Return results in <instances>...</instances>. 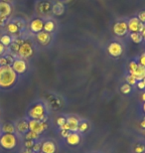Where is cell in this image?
Segmentation results:
<instances>
[{"instance_id": "f35d334b", "label": "cell", "mask_w": 145, "mask_h": 153, "mask_svg": "<svg viewBox=\"0 0 145 153\" xmlns=\"http://www.w3.org/2000/svg\"><path fill=\"white\" fill-rule=\"evenodd\" d=\"M71 132V131L69 130H66V129H60V134H61V136L63 137V138L65 139L66 137L69 135V133Z\"/></svg>"}, {"instance_id": "f6af8a7d", "label": "cell", "mask_w": 145, "mask_h": 153, "mask_svg": "<svg viewBox=\"0 0 145 153\" xmlns=\"http://www.w3.org/2000/svg\"><path fill=\"white\" fill-rule=\"evenodd\" d=\"M141 35H142L143 38H145V25H144V28L142 30V32H141Z\"/></svg>"}, {"instance_id": "5b68a950", "label": "cell", "mask_w": 145, "mask_h": 153, "mask_svg": "<svg viewBox=\"0 0 145 153\" xmlns=\"http://www.w3.org/2000/svg\"><path fill=\"white\" fill-rule=\"evenodd\" d=\"M54 2L52 0H37L35 3V13L42 19H48L53 16L52 14V8H53Z\"/></svg>"}, {"instance_id": "ee69618b", "label": "cell", "mask_w": 145, "mask_h": 153, "mask_svg": "<svg viewBox=\"0 0 145 153\" xmlns=\"http://www.w3.org/2000/svg\"><path fill=\"white\" fill-rule=\"evenodd\" d=\"M140 99H141V100H142V102H145V91H143V93L141 94Z\"/></svg>"}, {"instance_id": "b9f144b4", "label": "cell", "mask_w": 145, "mask_h": 153, "mask_svg": "<svg viewBox=\"0 0 145 153\" xmlns=\"http://www.w3.org/2000/svg\"><path fill=\"white\" fill-rule=\"evenodd\" d=\"M140 126L142 127V129L145 128V116L142 118V120H141V122H140Z\"/></svg>"}, {"instance_id": "836d02e7", "label": "cell", "mask_w": 145, "mask_h": 153, "mask_svg": "<svg viewBox=\"0 0 145 153\" xmlns=\"http://www.w3.org/2000/svg\"><path fill=\"white\" fill-rule=\"evenodd\" d=\"M135 60H136V62L139 64V65L145 67V52H143L142 54H140L139 56L135 58Z\"/></svg>"}, {"instance_id": "3957f363", "label": "cell", "mask_w": 145, "mask_h": 153, "mask_svg": "<svg viewBox=\"0 0 145 153\" xmlns=\"http://www.w3.org/2000/svg\"><path fill=\"white\" fill-rule=\"evenodd\" d=\"M5 32L13 37H23V33L26 29V22L22 18H10L4 26Z\"/></svg>"}, {"instance_id": "ab89813d", "label": "cell", "mask_w": 145, "mask_h": 153, "mask_svg": "<svg viewBox=\"0 0 145 153\" xmlns=\"http://www.w3.org/2000/svg\"><path fill=\"white\" fill-rule=\"evenodd\" d=\"M136 87L138 88V90H141V91H144L145 90V85L142 81H138L137 84H136Z\"/></svg>"}, {"instance_id": "4fadbf2b", "label": "cell", "mask_w": 145, "mask_h": 153, "mask_svg": "<svg viewBox=\"0 0 145 153\" xmlns=\"http://www.w3.org/2000/svg\"><path fill=\"white\" fill-rule=\"evenodd\" d=\"M67 117V122L64 126H62L60 129H66L69 131H78V127H79V123L81 121L82 118L78 117L77 115H66Z\"/></svg>"}, {"instance_id": "d6986e66", "label": "cell", "mask_w": 145, "mask_h": 153, "mask_svg": "<svg viewBox=\"0 0 145 153\" xmlns=\"http://www.w3.org/2000/svg\"><path fill=\"white\" fill-rule=\"evenodd\" d=\"M12 12H13V7L12 4L8 2H4L0 0V16L10 18Z\"/></svg>"}, {"instance_id": "7dc6e473", "label": "cell", "mask_w": 145, "mask_h": 153, "mask_svg": "<svg viewBox=\"0 0 145 153\" xmlns=\"http://www.w3.org/2000/svg\"><path fill=\"white\" fill-rule=\"evenodd\" d=\"M142 133H143V135L145 136V128H143V129H142Z\"/></svg>"}, {"instance_id": "6da1fadb", "label": "cell", "mask_w": 145, "mask_h": 153, "mask_svg": "<svg viewBox=\"0 0 145 153\" xmlns=\"http://www.w3.org/2000/svg\"><path fill=\"white\" fill-rule=\"evenodd\" d=\"M50 108L44 100H36L30 103L26 111V117L28 119L48 121Z\"/></svg>"}, {"instance_id": "e575fe53", "label": "cell", "mask_w": 145, "mask_h": 153, "mask_svg": "<svg viewBox=\"0 0 145 153\" xmlns=\"http://www.w3.org/2000/svg\"><path fill=\"white\" fill-rule=\"evenodd\" d=\"M41 144H42V140H37V141L35 142V144H34L33 146V148H32V150L34 152H39V151H41Z\"/></svg>"}, {"instance_id": "9a60e30c", "label": "cell", "mask_w": 145, "mask_h": 153, "mask_svg": "<svg viewBox=\"0 0 145 153\" xmlns=\"http://www.w3.org/2000/svg\"><path fill=\"white\" fill-rule=\"evenodd\" d=\"M44 22H45V20L38 17V16L32 18V19L30 20L29 24H28L29 31L34 35L43 31V28H44Z\"/></svg>"}, {"instance_id": "ffe728a7", "label": "cell", "mask_w": 145, "mask_h": 153, "mask_svg": "<svg viewBox=\"0 0 145 153\" xmlns=\"http://www.w3.org/2000/svg\"><path fill=\"white\" fill-rule=\"evenodd\" d=\"M58 28V23L56 22V20L53 19V18H48V19L45 20L44 22V28H43V31L50 33V34H54L56 32V30Z\"/></svg>"}, {"instance_id": "52a82bcc", "label": "cell", "mask_w": 145, "mask_h": 153, "mask_svg": "<svg viewBox=\"0 0 145 153\" xmlns=\"http://www.w3.org/2000/svg\"><path fill=\"white\" fill-rule=\"evenodd\" d=\"M13 122L15 126V134L20 140H22L24 135L29 131V119L24 116V117L17 118Z\"/></svg>"}, {"instance_id": "83f0119b", "label": "cell", "mask_w": 145, "mask_h": 153, "mask_svg": "<svg viewBox=\"0 0 145 153\" xmlns=\"http://www.w3.org/2000/svg\"><path fill=\"white\" fill-rule=\"evenodd\" d=\"M132 150L133 153H143L145 152V143L142 141L135 142L133 146H132Z\"/></svg>"}, {"instance_id": "7bdbcfd3", "label": "cell", "mask_w": 145, "mask_h": 153, "mask_svg": "<svg viewBox=\"0 0 145 153\" xmlns=\"http://www.w3.org/2000/svg\"><path fill=\"white\" fill-rule=\"evenodd\" d=\"M141 111L145 114V102H143L142 105H141Z\"/></svg>"}, {"instance_id": "60d3db41", "label": "cell", "mask_w": 145, "mask_h": 153, "mask_svg": "<svg viewBox=\"0 0 145 153\" xmlns=\"http://www.w3.org/2000/svg\"><path fill=\"white\" fill-rule=\"evenodd\" d=\"M20 153H35L32 149H29V148H22L21 149V152Z\"/></svg>"}, {"instance_id": "44dd1931", "label": "cell", "mask_w": 145, "mask_h": 153, "mask_svg": "<svg viewBox=\"0 0 145 153\" xmlns=\"http://www.w3.org/2000/svg\"><path fill=\"white\" fill-rule=\"evenodd\" d=\"M128 74L133 76L137 81H142V79L145 78V67L137 64V66L135 67L130 73H128Z\"/></svg>"}, {"instance_id": "8992f818", "label": "cell", "mask_w": 145, "mask_h": 153, "mask_svg": "<svg viewBox=\"0 0 145 153\" xmlns=\"http://www.w3.org/2000/svg\"><path fill=\"white\" fill-rule=\"evenodd\" d=\"M19 138L16 136V134L11 133H1L0 135V149L5 151L14 150L17 147Z\"/></svg>"}, {"instance_id": "484cf974", "label": "cell", "mask_w": 145, "mask_h": 153, "mask_svg": "<svg viewBox=\"0 0 145 153\" xmlns=\"http://www.w3.org/2000/svg\"><path fill=\"white\" fill-rule=\"evenodd\" d=\"M14 38L15 37H13L12 35L5 32V33H3L2 35H0V42L4 46H6V47H9V46L11 45V43L13 42Z\"/></svg>"}, {"instance_id": "9f6ffc18", "label": "cell", "mask_w": 145, "mask_h": 153, "mask_svg": "<svg viewBox=\"0 0 145 153\" xmlns=\"http://www.w3.org/2000/svg\"><path fill=\"white\" fill-rule=\"evenodd\" d=\"M143 153H145V152H143Z\"/></svg>"}, {"instance_id": "e0dca14e", "label": "cell", "mask_w": 145, "mask_h": 153, "mask_svg": "<svg viewBox=\"0 0 145 153\" xmlns=\"http://www.w3.org/2000/svg\"><path fill=\"white\" fill-rule=\"evenodd\" d=\"M57 144L53 139H44L42 140L41 152L43 153H56Z\"/></svg>"}, {"instance_id": "7c38bea8", "label": "cell", "mask_w": 145, "mask_h": 153, "mask_svg": "<svg viewBox=\"0 0 145 153\" xmlns=\"http://www.w3.org/2000/svg\"><path fill=\"white\" fill-rule=\"evenodd\" d=\"M106 51L109 56H112V58H119L120 56H122L123 52H124V49H123V46L121 43L112 41L107 45Z\"/></svg>"}, {"instance_id": "5bb4252c", "label": "cell", "mask_w": 145, "mask_h": 153, "mask_svg": "<svg viewBox=\"0 0 145 153\" xmlns=\"http://www.w3.org/2000/svg\"><path fill=\"white\" fill-rule=\"evenodd\" d=\"M46 102H47V105L49 106V108L53 109H60L59 108H61L62 105H63V100H60V97L57 96V94H55L53 93H49L47 94V96H46V99L44 100Z\"/></svg>"}, {"instance_id": "681fc988", "label": "cell", "mask_w": 145, "mask_h": 153, "mask_svg": "<svg viewBox=\"0 0 145 153\" xmlns=\"http://www.w3.org/2000/svg\"><path fill=\"white\" fill-rule=\"evenodd\" d=\"M142 82H144V85H145V78H144V79H142Z\"/></svg>"}, {"instance_id": "f5cc1de1", "label": "cell", "mask_w": 145, "mask_h": 153, "mask_svg": "<svg viewBox=\"0 0 145 153\" xmlns=\"http://www.w3.org/2000/svg\"><path fill=\"white\" fill-rule=\"evenodd\" d=\"M91 153H98V152H91Z\"/></svg>"}, {"instance_id": "1f68e13d", "label": "cell", "mask_w": 145, "mask_h": 153, "mask_svg": "<svg viewBox=\"0 0 145 153\" xmlns=\"http://www.w3.org/2000/svg\"><path fill=\"white\" fill-rule=\"evenodd\" d=\"M37 140H22V148L32 149Z\"/></svg>"}, {"instance_id": "816d5d0a", "label": "cell", "mask_w": 145, "mask_h": 153, "mask_svg": "<svg viewBox=\"0 0 145 153\" xmlns=\"http://www.w3.org/2000/svg\"><path fill=\"white\" fill-rule=\"evenodd\" d=\"M143 41H144V42H145V38H143Z\"/></svg>"}, {"instance_id": "277c9868", "label": "cell", "mask_w": 145, "mask_h": 153, "mask_svg": "<svg viewBox=\"0 0 145 153\" xmlns=\"http://www.w3.org/2000/svg\"><path fill=\"white\" fill-rule=\"evenodd\" d=\"M36 53V44L35 42L32 41L29 38L24 37L22 43L19 46V49L17 51L16 56L25 60H30L31 58L34 57Z\"/></svg>"}, {"instance_id": "cb8c5ba5", "label": "cell", "mask_w": 145, "mask_h": 153, "mask_svg": "<svg viewBox=\"0 0 145 153\" xmlns=\"http://www.w3.org/2000/svg\"><path fill=\"white\" fill-rule=\"evenodd\" d=\"M0 131L1 133H11L15 134V126L13 121H6L0 123Z\"/></svg>"}, {"instance_id": "d4e9b609", "label": "cell", "mask_w": 145, "mask_h": 153, "mask_svg": "<svg viewBox=\"0 0 145 153\" xmlns=\"http://www.w3.org/2000/svg\"><path fill=\"white\" fill-rule=\"evenodd\" d=\"M91 129V123L86 120V119H81V121H80L79 123V127H78V131L81 134H85L89 131Z\"/></svg>"}, {"instance_id": "4dcf8cb0", "label": "cell", "mask_w": 145, "mask_h": 153, "mask_svg": "<svg viewBox=\"0 0 145 153\" xmlns=\"http://www.w3.org/2000/svg\"><path fill=\"white\" fill-rule=\"evenodd\" d=\"M125 81H126V82H127L128 85H130L131 87H133V85H136L137 82H138L137 79H135L132 75H130V74H127V75H126V76H125Z\"/></svg>"}, {"instance_id": "9c48e42d", "label": "cell", "mask_w": 145, "mask_h": 153, "mask_svg": "<svg viewBox=\"0 0 145 153\" xmlns=\"http://www.w3.org/2000/svg\"><path fill=\"white\" fill-rule=\"evenodd\" d=\"M11 67H12V69L14 70V72L19 76H24L27 72H28L29 63H28V61L25 59L16 57V59H15L14 62L12 63Z\"/></svg>"}, {"instance_id": "603a6c76", "label": "cell", "mask_w": 145, "mask_h": 153, "mask_svg": "<svg viewBox=\"0 0 145 153\" xmlns=\"http://www.w3.org/2000/svg\"><path fill=\"white\" fill-rule=\"evenodd\" d=\"M16 55L8 52L7 54L0 57V66H11L12 63L14 62V60L16 59Z\"/></svg>"}, {"instance_id": "bcb514c9", "label": "cell", "mask_w": 145, "mask_h": 153, "mask_svg": "<svg viewBox=\"0 0 145 153\" xmlns=\"http://www.w3.org/2000/svg\"><path fill=\"white\" fill-rule=\"evenodd\" d=\"M1 1H4V2H8V3H10V4H12L13 3L14 0H1Z\"/></svg>"}, {"instance_id": "c3c4849f", "label": "cell", "mask_w": 145, "mask_h": 153, "mask_svg": "<svg viewBox=\"0 0 145 153\" xmlns=\"http://www.w3.org/2000/svg\"><path fill=\"white\" fill-rule=\"evenodd\" d=\"M58 1H61V2H66L68 0H58Z\"/></svg>"}, {"instance_id": "8d00e7d4", "label": "cell", "mask_w": 145, "mask_h": 153, "mask_svg": "<svg viewBox=\"0 0 145 153\" xmlns=\"http://www.w3.org/2000/svg\"><path fill=\"white\" fill-rule=\"evenodd\" d=\"M8 52H9L8 47H6V46H4L1 42H0V57L3 56V55H5V54H7Z\"/></svg>"}, {"instance_id": "11a10c76", "label": "cell", "mask_w": 145, "mask_h": 153, "mask_svg": "<svg viewBox=\"0 0 145 153\" xmlns=\"http://www.w3.org/2000/svg\"><path fill=\"white\" fill-rule=\"evenodd\" d=\"M0 135H1V131H0Z\"/></svg>"}, {"instance_id": "8fae6325", "label": "cell", "mask_w": 145, "mask_h": 153, "mask_svg": "<svg viewBox=\"0 0 145 153\" xmlns=\"http://www.w3.org/2000/svg\"><path fill=\"white\" fill-rule=\"evenodd\" d=\"M35 36V44L41 46V47H48L49 45H51L52 41H53V34L47 33L45 31H41L37 34L34 35Z\"/></svg>"}, {"instance_id": "d6a6232c", "label": "cell", "mask_w": 145, "mask_h": 153, "mask_svg": "<svg viewBox=\"0 0 145 153\" xmlns=\"http://www.w3.org/2000/svg\"><path fill=\"white\" fill-rule=\"evenodd\" d=\"M66 122H67L66 115H61V116H59V117L57 118V125L59 126V128L64 126V125L66 124Z\"/></svg>"}, {"instance_id": "7402d4cb", "label": "cell", "mask_w": 145, "mask_h": 153, "mask_svg": "<svg viewBox=\"0 0 145 153\" xmlns=\"http://www.w3.org/2000/svg\"><path fill=\"white\" fill-rule=\"evenodd\" d=\"M65 11H66V6H65L64 2L56 1L54 2L53 8H52V14L53 16H62Z\"/></svg>"}, {"instance_id": "ba28073f", "label": "cell", "mask_w": 145, "mask_h": 153, "mask_svg": "<svg viewBox=\"0 0 145 153\" xmlns=\"http://www.w3.org/2000/svg\"><path fill=\"white\" fill-rule=\"evenodd\" d=\"M112 32L116 37H125L128 34L127 19H118L116 20L112 26Z\"/></svg>"}, {"instance_id": "2e32d148", "label": "cell", "mask_w": 145, "mask_h": 153, "mask_svg": "<svg viewBox=\"0 0 145 153\" xmlns=\"http://www.w3.org/2000/svg\"><path fill=\"white\" fill-rule=\"evenodd\" d=\"M144 25H145V24L141 23L139 21V19H138L136 16H133V17L127 19V26H128L129 33H132V32H139V33H141V32H142L143 28H144Z\"/></svg>"}, {"instance_id": "74e56055", "label": "cell", "mask_w": 145, "mask_h": 153, "mask_svg": "<svg viewBox=\"0 0 145 153\" xmlns=\"http://www.w3.org/2000/svg\"><path fill=\"white\" fill-rule=\"evenodd\" d=\"M10 19V18H7V17H1L0 16V27H3L4 28V26L7 24L8 20Z\"/></svg>"}, {"instance_id": "d590c367", "label": "cell", "mask_w": 145, "mask_h": 153, "mask_svg": "<svg viewBox=\"0 0 145 153\" xmlns=\"http://www.w3.org/2000/svg\"><path fill=\"white\" fill-rule=\"evenodd\" d=\"M138 19H139V21L141 23L145 24V10H141L137 13V16H136Z\"/></svg>"}, {"instance_id": "30bf717a", "label": "cell", "mask_w": 145, "mask_h": 153, "mask_svg": "<svg viewBox=\"0 0 145 153\" xmlns=\"http://www.w3.org/2000/svg\"><path fill=\"white\" fill-rule=\"evenodd\" d=\"M48 127H49L48 121L29 119V130L32 131V132H35L36 134H38L40 136L48 129Z\"/></svg>"}, {"instance_id": "f1b7e54d", "label": "cell", "mask_w": 145, "mask_h": 153, "mask_svg": "<svg viewBox=\"0 0 145 153\" xmlns=\"http://www.w3.org/2000/svg\"><path fill=\"white\" fill-rule=\"evenodd\" d=\"M40 139V135L36 134L35 132H32V131H28L25 135H24L22 140H39Z\"/></svg>"}, {"instance_id": "4316f807", "label": "cell", "mask_w": 145, "mask_h": 153, "mask_svg": "<svg viewBox=\"0 0 145 153\" xmlns=\"http://www.w3.org/2000/svg\"><path fill=\"white\" fill-rule=\"evenodd\" d=\"M129 37H130L131 41L135 43V44H140V43L143 42V37H142V35H141V33L139 32L129 33Z\"/></svg>"}, {"instance_id": "db71d44e", "label": "cell", "mask_w": 145, "mask_h": 153, "mask_svg": "<svg viewBox=\"0 0 145 153\" xmlns=\"http://www.w3.org/2000/svg\"><path fill=\"white\" fill-rule=\"evenodd\" d=\"M0 114H1V109H0Z\"/></svg>"}, {"instance_id": "7a4b0ae2", "label": "cell", "mask_w": 145, "mask_h": 153, "mask_svg": "<svg viewBox=\"0 0 145 153\" xmlns=\"http://www.w3.org/2000/svg\"><path fill=\"white\" fill-rule=\"evenodd\" d=\"M19 81V76L11 66H0V90L9 91L13 88Z\"/></svg>"}, {"instance_id": "f546056e", "label": "cell", "mask_w": 145, "mask_h": 153, "mask_svg": "<svg viewBox=\"0 0 145 153\" xmlns=\"http://www.w3.org/2000/svg\"><path fill=\"white\" fill-rule=\"evenodd\" d=\"M120 91H121L123 94H128L132 91V87L130 85H128L127 82H124V84H122L121 87H120Z\"/></svg>"}, {"instance_id": "ac0fdd59", "label": "cell", "mask_w": 145, "mask_h": 153, "mask_svg": "<svg viewBox=\"0 0 145 153\" xmlns=\"http://www.w3.org/2000/svg\"><path fill=\"white\" fill-rule=\"evenodd\" d=\"M82 136L83 134H81L79 131H71L66 138V142L68 145L70 146H77L79 145L82 141Z\"/></svg>"}, {"instance_id": "f907efd6", "label": "cell", "mask_w": 145, "mask_h": 153, "mask_svg": "<svg viewBox=\"0 0 145 153\" xmlns=\"http://www.w3.org/2000/svg\"><path fill=\"white\" fill-rule=\"evenodd\" d=\"M36 153H43V152H41V151H39V152H36Z\"/></svg>"}]
</instances>
